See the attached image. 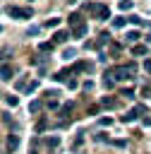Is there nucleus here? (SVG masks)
<instances>
[{
	"label": "nucleus",
	"mask_w": 151,
	"mask_h": 154,
	"mask_svg": "<svg viewBox=\"0 0 151 154\" xmlns=\"http://www.w3.org/2000/svg\"><path fill=\"white\" fill-rule=\"evenodd\" d=\"M134 70H137V67H134V63H129L127 67H125V65L110 67L105 75H108V77H115V79H127V77H132V75H134Z\"/></svg>",
	"instance_id": "f257e3e1"
},
{
	"label": "nucleus",
	"mask_w": 151,
	"mask_h": 154,
	"mask_svg": "<svg viewBox=\"0 0 151 154\" xmlns=\"http://www.w3.org/2000/svg\"><path fill=\"white\" fill-rule=\"evenodd\" d=\"M89 12H91L93 17H98V19H108V17H110L108 5H101V2H91V5H89Z\"/></svg>",
	"instance_id": "f03ea898"
},
{
	"label": "nucleus",
	"mask_w": 151,
	"mask_h": 154,
	"mask_svg": "<svg viewBox=\"0 0 151 154\" xmlns=\"http://www.w3.org/2000/svg\"><path fill=\"white\" fill-rule=\"evenodd\" d=\"M7 14H10L12 19H29V17H31V10H29V7H14V5H10V7H7Z\"/></svg>",
	"instance_id": "7ed1b4c3"
},
{
	"label": "nucleus",
	"mask_w": 151,
	"mask_h": 154,
	"mask_svg": "<svg viewBox=\"0 0 151 154\" xmlns=\"http://www.w3.org/2000/svg\"><path fill=\"white\" fill-rule=\"evenodd\" d=\"M144 111H146L144 106H137L134 111H129V113H125V116H122V123H132V120H137V116H139V113H144Z\"/></svg>",
	"instance_id": "20e7f679"
},
{
	"label": "nucleus",
	"mask_w": 151,
	"mask_h": 154,
	"mask_svg": "<svg viewBox=\"0 0 151 154\" xmlns=\"http://www.w3.org/2000/svg\"><path fill=\"white\" fill-rule=\"evenodd\" d=\"M12 75H14L12 65H0V79H12Z\"/></svg>",
	"instance_id": "39448f33"
},
{
	"label": "nucleus",
	"mask_w": 151,
	"mask_h": 154,
	"mask_svg": "<svg viewBox=\"0 0 151 154\" xmlns=\"http://www.w3.org/2000/svg\"><path fill=\"white\" fill-rule=\"evenodd\" d=\"M84 34H86V24H79V26L72 29V36H74V38H81Z\"/></svg>",
	"instance_id": "423d86ee"
},
{
	"label": "nucleus",
	"mask_w": 151,
	"mask_h": 154,
	"mask_svg": "<svg viewBox=\"0 0 151 154\" xmlns=\"http://www.w3.org/2000/svg\"><path fill=\"white\" fill-rule=\"evenodd\" d=\"M7 147H10V152H14V149L19 147V137H17V135H10V137H7Z\"/></svg>",
	"instance_id": "0eeeda50"
},
{
	"label": "nucleus",
	"mask_w": 151,
	"mask_h": 154,
	"mask_svg": "<svg viewBox=\"0 0 151 154\" xmlns=\"http://www.w3.org/2000/svg\"><path fill=\"white\" fill-rule=\"evenodd\" d=\"M41 108H43V101H38V99H36V101H31V103H29V111H31V113H38V111H41Z\"/></svg>",
	"instance_id": "6e6552de"
},
{
	"label": "nucleus",
	"mask_w": 151,
	"mask_h": 154,
	"mask_svg": "<svg viewBox=\"0 0 151 154\" xmlns=\"http://www.w3.org/2000/svg\"><path fill=\"white\" fill-rule=\"evenodd\" d=\"M70 24H72V29L79 26V24H84V22H81V14H70Z\"/></svg>",
	"instance_id": "1a4fd4ad"
},
{
	"label": "nucleus",
	"mask_w": 151,
	"mask_h": 154,
	"mask_svg": "<svg viewBox=\"0 0 151 154\" xmlns=\"http://www.w3.org/2000/svg\"><path fill=\"white\" fill-rule=\"evenodd\" d=\"M132 53H134V55H146V46L134 43V46H132Z\"/></svg>",
	"instance_id": "9d476101"
},
{
	"label": "nucleus",
	"mask_w": 151,
	"mask_h": 154,
	"mask_svg": "<svg viewBox=\"0 0 151 154\" xmlns=\"http://www.w3.org/2000/svg\"><path fill=\"white\" fill-rule=\"evenodd\" d=\"M58 24H60V19H58V17H50V19H48V22H46L43 26H46V29H55Z\"/></svg>",
	"instance_id": "9b49d317"
},
{
	"label": "nucleus",
	"mask_w": 151,
	"mask_h": 154,
	"mask_svg": "<svg viewBox=\"0 0 151 154\" xmlns=\"http://www.w3.org/2000/svg\"><path fill=\"white\" fill-rule=\"evenodd\" d=\"M70 113H72V103H65V106H60V116H62V118H67Z\"/></svg>",
	"instance_id": "f8f14e48"
},
{
	"label": "nucleus",
	"mask_w": 151,
	"mask_h": 154,
	"mask_svg": "<svg viewBox=\"0 0 151 154\" xmlns=\"http://www.w3.org/2000/svg\"><path fill=\"white\" fill-rule=\"evenodd\" d=\"M127 22H132V24H137V26H141V24H144V19H141V17H137V14H129V17H127Z\"/></svg>",
	"instance_id": "ddd939ff"
},
{
	"label": "nucleus",
	"mask_w": 151,
	"mask_h": 154,
	"mask_svg": "<svg viewBox=\"0 0 151 154\" xmlns=\"http://www.w3.org/2000/svg\"><path fill=\"white\" fill-rule=\"evenodd\" d=\"M53 38H55V43H62V41H67V34H65V31H55Z\"/></svg>",
	"instance_id": "4468645a"
},
{
	"label": "nucleus",
	"mask_w": 151,
	"mask_h": 154,
	"mask_svg": "<svg viewBox=\"0 0 151 154\" xmlns=\"http://www.w3.org/2000/svg\"><path fill=\"white\" fill-rule=\"evenodd\" d=\"M67 75H72V72H70V70H60V72H58V75H55L53 79H58V82H62V79H67Z\"/></svg>",
	"instance_id": "2eb2a0df"
},
{
	"label": "nucleus",
	"mask_w": 151,
	"mask_h": 154,
	"mask_svg": "<svg viewBox=\"0 0 151 154\" xmlns=\"http://www.w3.org/2000/svg\"><path fill=\"white\" fill-rule=\"evenodd\" d=\"M101 106H105V108H113V106H115V99H108V96H105V99H101Z\"/></svg>",
	"instance_id": "dca6fc26"
},
{
	"label": "nucleus",
	"mask_w": 151,
	"mask_h": 154,
	"mask_svg": "<svg viewBox=\"0 0 151 154\" xmlns=\"http://www.w3.org/2000/svg\"><path fill=\"white\" fill-rule=\"evenodd\" d=\"M125 22H127L125 17H117V19H113V26H115V29H120V26H125Z\"/></svg>",
	"instance_id": "f3484780"
},
{
	"label": "nucleus",
	"mask_w": 151,
	"mask_h": 154,
	"mask_svg": "<svg viewBox=\"0 0 151 154\" xmlns=\"http://www.w3.org/2000/svg\"><path fill=\"white\" fill-rule=\"evenodd\" d=\"M36 89H38V82H36V79H31V82L26 84V91L31 94V91H36Z\"/></svg>",
	"instance_id": "a211bd4d"
},
{
	"label": "nucleus",
	"mask_w": 151,
	"mask_h": 154,
	"mask_svg": "<svg viewBox=\"0 0 151 154\" xmlns=\"http://www.w3.org/2000/svg\"><path fill=\"white\" fill-rule=\"evenodd\" d=\"M46 125H48V120H46V118H41V120H38V125H36V132H43V130H46Z\"/></svg>",
	"instance_id": "6ab92c4d"
},
{
	"label": "nucleus",
	"mask_w": 151,
	"mask_h": 154,
	"mask_svg": "<svg viewBox=\"0 0 151 154\" xmlns=\"http://www.w3.org/2000/svg\"><path fill=\"white\" fill-rule=\"evenodd\" d=\"M137 38H139V34H137V31H129V34H127V41H129V43H134Z\"/></svg>",
	"instance_id": "aec40b11"
},
{
	"label": "nucleus",
	"mask_w": 151,
	"mask_h": 154,
	"mask_svg": "<svg viewBox=\"0 0 151 154\" xmlns=\"http://www.w3.org/2000/svg\"><path fill=\"white\" fill-rule=\"evenodd\" d=\"M17 103H19V99H17V96H7V106H12V108H14Z\"/></svg>",
	"instance_id": "412c9836"
},
{
	"label": "nucleus",
	"mask_w": 151,
	"mask_h": 154,
	"mask_svg": "<svg viewBox=\"0 0 151 154\" xmlns=\"http://www.w3.org/2000/svg\"><path fill=\"white\" fill-rule=\"evenodd\" d=\"M120 7H122V10H129V7H132V0H120Z\"/></svg>",
	"instance_id": "4be33fe9"
},
{
	"label": "nucleus",
	"mask_w": 151,
	"mask_h": 154,
	"mask_svg": "<svg viewBox=\"0 0 151 154\" xmlns=\"http://www.w3.org/2000/svg\"><path fill=\"white\" fill-rule=\"evenodd\" d=\"M38 48H41V51H50V48H53V43H48V41H46V43H41Z\"/></svg>",
	"instance_id": "5701e85b"
},
{
	"label": "nucleus",
	"mask_w": 151,
	"mask_h": 154,
	"mask_svg": "<svg viewBox=\"0 0 151 154\" xmlns=\"http://www.w3.org/2000/svg\"><path fill=\"white\" fill-rule=\"evenodd\" d=\"M103 84H105V89H110V87H113V79H108V75H105V79H103Z\"/></svg>",
	"instance_id": "b1692460"
},
{
	"label": "nucleus",
	"mask_w": 151,
	"mask_h": 154,
	"mask_svg": "<svg viewBox=\"0 0 151 154\" xmlns=\"http://www.w3.org/2000/svg\"><path fill=\"white\" fill-rule=\"evenodd\" d=\"M67 87H70V89H77L79 84H77V79H70V82H67Z\"/></svg>",
	"instance_id": "393cba45"
},
{
	"label": "nucleus",
	"mask_w": 151,
	"mask_h": 154,
	"mask_svg": "<svg viewBox=\"0 0 151 154\" xmlns=\"http://www.w3.org/2000/svg\"><path fill=\"white\" fill-rule=\"evenodd\" d=\"M122 96H127V99H132V96H134V91H132V89H125V91H122Z\"/></svg>",
	"instance_id": "a878e982"
},
{
	"label": "nucleus",
	"mask_w": 151,
	"mask_h": 154,
	"mask_svg": "<svg viewBox=\"0 0 151 154\" xmlns=\"http://www.w3.org/2000/svg\"><path fill=\"white\" fill-rule=\"evenodd\" d=\"M144 70H146V72H151V60H144Z\"/></svg>",
	"instance_id": "bb28decb"
},
{
	"label": "nucleus",
	"mask_w": 151,
	"mask_h": 154,
	"mask_svg": "<svg viewBox=\"0 0 151 154\" xmlns=\"http://www.w3.org/2000/svg\"><path fill=\"white\" fill-rule=\"evenodd\" d=\"M146 38H149V41H151V34H149V36H146Z\"/></svg>",
	"instance_id": "cd10ccee"
},
{
	"label": "nucleus",
	"mask_w": 151,
	"mask_h": 154,
	"mask_svg": "<svg viewBox=\"0 0 151 154\" xmlns=\"http://www.w3.org/2000/svg\"><path fill=\"white\" fill-rule=\"evenodd\" d=\"M70 2H77V0H70Z\"/></svg>",
	"instance_id": "c85d7f7f"
},
{
	"label": "nucleus",
	"mask_w": 151,
	"mask_h": 154,
	"mask_svg": "<svg viewBox=\"0 0 151 154\" xmlns=\"http://www.w3.org/2000/svg\"><path fill=\"white\" fill-rule=\"evenodd\" d=\"M0 31H2V26H0Z\"/></svg>",
	"instance_id": "c756f323"
}]
</instances>
